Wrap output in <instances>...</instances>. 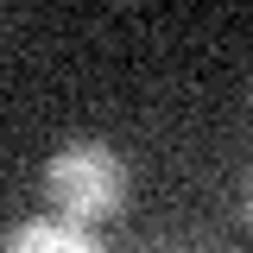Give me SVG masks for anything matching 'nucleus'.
Wrapping results in <instances>:
<instances>
[{"instance_id":"nucleus-2","label":"nucleus","mask_w":253,"mask_h":253,"mask_svg":"<svg viewBox=\"0 0 253 253\" xmlns=\"http://www.w3.org/2000/svg\"><path fill=\"white\" fill-rule=\"evenodd\" d=\"M6 253H95V228H83V221H19V228H6V241H0Z\"/></svg>"},{"instance_id":"nucleus-1","label":"nucleus","mask_w":253,"mask_h":253,"mask_svg":"<svg viewBox=\"0 0 253 253\" xmlns=\"http://www.w3.org/2000/svg\"><path fill=\"white\" fill-rule=\"evenodd\" d=\"M44 190H51V209H57V215L95 228V221L121 215L126 165H121V152L101 146V139H70V146L44 165Z\"/></svg>"}]
</instances>
